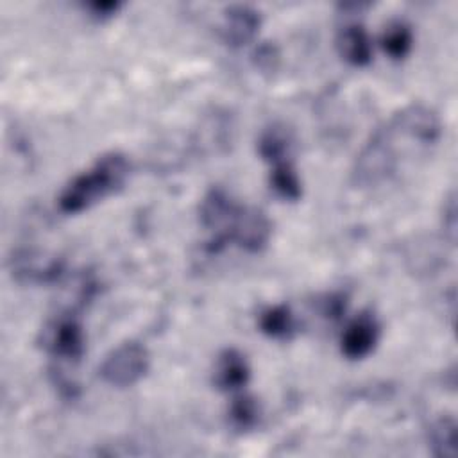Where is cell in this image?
Here are the masks:
<instances>
[{"label":"cell","mask_w":458,"mask_h":458,"mask_svg":"<svg viewBox=\"0 0 458 458\" xmlns=\"http://www.w3.org/2000/svg\"><path fill=\"white\" fill-rule=\"evenodd\" d=\"M336 48L340 55L354 66H365L372 59L370 38L363 29V25L356 21L347 23L338 30Z\"/></svg>","instance_id":"obj_11"},{"label":"cell","mask_w":458,"mask_h":458,"mask_svg":"<svg viewBox=\"0 0 458 458\" xmlns=\"http://www.w3.org/2000/svg\"><path fill=\"white\" fill-rule=\"evenodd\" d=\"M86 7L91 13V16L104 20V18L113 16V13L118 11L120 2H113V0H102L100 2V0H95V2H89Z\"/></svg>","instance_id":"obj_21"},{"label":"cell","mask_w":458,"mask_h":458,"mask_svg":"<svg viewBox=\"0 0 458 458\" xmlns=\"http://www.w3.org/2000/svg\"><path fill=\"white\" fill-rule=\"evenodd\" d=\"M148 351L138 342H125L113 349L98 367L100 377L113 386H131L148 370Z\"/></svg>","instance_id":"obj_4"},{"label":"cell","mask_w":458,"mask_h":458,"mask_svg":"<svg viewBox=\"0 0 458 458\" xmlns=\"http://www.w3.org/2000/svg\"><path fill=\"white\" fill-rule=\"evenodd\" d=\"M377 338L379 324L376 317L369 311H363L358 317H354L344 329L340 349L344 356H347L349 360H360L365 358L374 349Z\"/></svg>","instance_id":"obj_8"},{"label":"cell","mask_w":458,"mask_h":458,"mask_svg":"<svg viewBox=\"0 0 458 458\" xmlns=\"http://www.w3.org/2000/svg\"><path fill=\"white\" fill-rule=\"evenodd\" d=\"M238 206L240 204H236L224 190L213 188L206 193V197L200 202V222L208 231L216 234L225 227V224L229 222Z\"/></svg>","instance_id":"obj_12"},{"label":"cell","mask_w":458,"mask_h":458,"mask_svg":"<svg viewBox=\"0 0 458 458\" xmlns=\"http://www.w3.org/2000/svg\"><path fill=\"white\" fill-rule=\"evenodd\" d=\"M270 188L284 200H297L301 197V179L288 159L274 163L270 170Z\"/></svg>","instance_id":"obj_15"},{"label":"cell","mask_w":458,"mask_h":458,"mask_svg":"<svg viewBox=\"0 0 458 458\" xmlns=\"http://www.w3.org/2000/svg\"><path fill=\"white\" fill-rule=\"evenodd\" d=\"M399 166V148L388 123L376 129L356 156L352 181L358 186H377L390 179Z\"/></svg>","instance_id":"obj_2"},{"label":"cell","mask_w":458,"mask_h":458,"mask_svg":"<svg viewBox=\"0 0 458 458\" xmlns=\"http://www.w3.org/2000/svg\"><path fill=\"white\" fill-rule=\"evenodd\" d=\"M259 327L270 338L284 340L295 331V320L286 304H276L267 308L259 317Z\"/></svg>","instance_id":"obj_14"},{"label":"cell","mask_w":458,"mask_h":458,"mask_svg":"<svg viewBox=\"0 0 458 458\" xmlns=\"http://www.w3.org/2000/svg\"><path fill=\"white\" fill-rule=\"evenodd\" d=\"M413 143L433 145L442 134L440 120L433 109L424 104H410L390 118Z\"/></svg>","instance_id":"obj_6"},{"label":"cell","mask_w":458,"mask_h":458,"mask_svg":"<svg viewBox=\"0 0 458 458\" xmlns=\"http://www.w3.org/2000/svg\"><path fill=\"white\" fill-rule=\"evenodd\" d=\"M290 132L281 123H272L267 127L259 138H258V152L259 156L268 163H277L283 159H288L290 152Z\"/></svg>","instance_id":"obj_13"},{"label":"cell","mask_w":458,"mask_h":458,"mask_svg":"<svg viewBox=\"0 0 458 458\" xmlns=\"http://www.w3.org/2000/svg\"><path fill=\"white\" fill-rule=\"evenodd\" d=\"M250 376L245 356L236 349H225L218 354L213 372V383L224 392H234L247 385Z\"/></svg>","instance_id":"obj_10"},{"label":"cell","mask_w":458,"mask_h":458,"mask_svg":"<svg viewBox=\"0 0 458 458\" xmlns=\"http://www.w3.org/2000/svg\"><path fill=\"white\" fill-rule=\"evenodd\" d=\"M429 445L435 456H456V422L453 417H440L429 429Z\"/></svg>","instance_id":"obj_16"},{"label":"cell","mask_w":458,"mask_h":458,"mask_svg":"<svg viewBox=\"0 0 458 458\" xmlns=\"http://www.w3.org/2000/svg\"><path fill=\"white\" fill-rule=\"evenodd\" d=\"M254 57H256L254 59L256 66H259L265 72H270V70L276 68L279 54H277V48L274 45H261V47L256 48Z\"/></svg>","instance_id":"obj_20"},{"label":"cell","mask_w":458,"mask_h":458,"mask_svg":"<svg viewBox=\"0 0 458 458\" xmlns=\"http://www.w3.org/2000/svg\"><path fill=\"white\" fill-rule=\"evenodd\" d=\"M41 342L47 352L54 358L77 361L84 354L86 349V336L82 331L81 322L72 315H59L57 318L50 320L43 333Z\"/></svg>","instance_id":"obj_5"},{"label":"cell","mask_w":458,"mask_h":458,"mask_svg":"<svg viewBox=\"0 0 458 458\" xmlns=\"http://www.w3.org/2000/svg\"><path fill=\"white\" fill-rule=\"evenodd\" d=\"M129 175V161L120 152L100 156L91 168L75 175L61 191L57 202L63 213H79L106 195L116 191Z\"/></svg>","instance_id":"obj_1"},{"label":"cell","mask_w":458,"mask_h":458,"mask_svg":"<svg viewBox=\"0 0 458 458\" xmlns=\"http://www.w3.org/2000/svg\"><path fill=\"white\" fill-rule=\"evenodd\" d=\"M272 236V222L256 208L238 206L225 227L208 242L209 252H220L227 243H236L247 252H259Z\"/></svg>","instance_id":"obj_3"},{"label":"cell","mask_w":458,"mask_h":458,"mask_svg":"<svg viewBox=\"0 0 458 458\" xmlns=\"http://www.w3.org/2000/svg\"><path fill=\"white\" fill-rule=\"evenodd\" d=\"M11 270L23 283H52L63 274V261L34 250H18L11 258Z\"/></svg>","instance_id":"obj_7"},{"label":"cell","mask_w":458,"mask_h":458,"mask_svg":"<svg viewBox=\"0 0 458 458\" xmlns=\"http://www.w3.org/2000/svg\"><path fill=\"white\" fill-rule=\"evenodd\" d=\"M413 43L410 27L404 21H390L381 34V47L392 59H403Z\"/></svg>","instance_id":"obj_17"},{"label":"cell","mask_w":458,"mask_h":458,"mask_svg":"<svg viewBox=\"0 0 458 458\" xmlns=\"http://www.w3.org/2000/svg\"><path fill=\"white\" fill-rule=\"evenodd\" d=\"M261 25L259 11L247 4H233L224 11L222 38L231 47H242L249 43Z\"/></svg>","instance_id":"obj_9"},{"label":"cell","mask_w":458,"mask_h":458,"mask_svg":"<svg viewBox=\"0 0 458 458\" xmlns=\"http://www.w3.org/2000/svg\"><path fill=\"white\" fill-rule=\"evenodd\" d=\"M259 417V410H258V403L254 397L240 394L233 399L231 406H229V420L233 424V428L245 431L256 426Z\"/></svg>","instance_id":"obj_18"},{"label":"cell","mask_w":458,"mask_h":458,"mask_svg":"<svg viewBox=\"0 0 458 458\" xmlns=\"http://www.w3.org/2000/svg\"><path fill=\"white\" fill-rule=\"evenodd\" d=\"M442 225L447 233V238L451 243H454L456 238V202L454 193L451 191L449 197L444 200V211H442Z\"/></svg>","instance_id":"obj_19"}]
</instances>
